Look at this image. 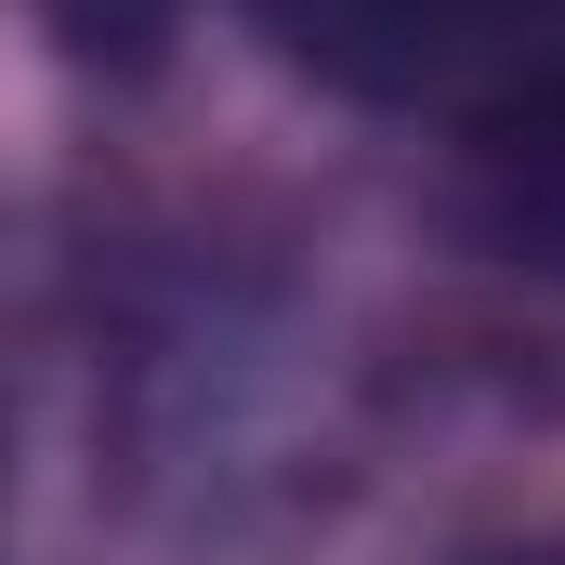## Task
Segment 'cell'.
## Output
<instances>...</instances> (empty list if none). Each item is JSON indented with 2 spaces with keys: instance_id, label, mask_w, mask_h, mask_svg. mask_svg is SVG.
<instances>
[{
  "instance_id": "1",
  "label": "cell",
  "mask_w": 565,
  "mask_h": 565,
  "mask_svg": "<svg viewBox=\"0 0 565 565\" xmlns=\"http://www.w3.org/2000/svg\"><path fill=\"white\" fill-rule=\"evenodd\" d=\"M302 79L355 106H500L565 53V0H250Z\"/></svg>"
},
{
  "instance_id": "3",
  "label": "cell",
  "mask_w": 565,
  "mask_h": 565,
  "mask_svg": "<svg viewBox=\"0 0 565 565\" xmlns=\"http://www.w3.org/2000/svg\"><path fill=\"white\" fill-rule=\"evenodd\" d=\"M553 565H565V553H553Z\"/></svg>"
},
{
  "instance_id": "2",
  "label": "cell",
  "mask_w": 565,
  "mask_h": 565,
  "mask_svg": "<svg viewBox=\"0 0 565 565\" xmlns=\"http://www.w3.org/2000/svg\"><path fill=\"white\" fill-rule=\"evenodd\" d=\"M473 211H487L500 250L565 277V53L473 119Z\"/></svg>"
}]
</instances>
